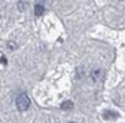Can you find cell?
Returning a JSON list of instances; mask_svg holds the SVG:
<instances>
[{"label": "cell", "instance_id": "obj_6", "mask_svg": "<svg viewBox=\"0 0 125 123\" xmlns=\"http://www.w3.org/2000/svg\"><path fill=\"white\" fill-rule=\"evenodd\" d=\"M25 9H27V2H20V3H18V10L22 12V10H25Z\"/></svg>", "mask_w": 125, "mask_h": 123}, {"label": "cell", "instance_id": "obj_3", "mask_svg": "<svg viewBox=\"0 0 125 123\" xmlns=\"http://www.w3.org/2000/svg\"><path fill=\"white\" fill-rule=\"evenodd\" d=\"M34 13L37 15V17H42V15L45 13V8L42 5H36L34 6Z\"/></svg>", "mask_w": 125, "mask_h": 123}, {"label": "cell", "instance_id": "obj_5", "mask_svg": "<svg viewBox=\"0 0 125 123\" xmlns=\"http://www.w3.org/2000/svg\"><path fill=\"white\" fill-rule=\"evenodd\" d=\"M61 108L66 110V111H67V110H72V108H73V102H72V101H64V102L61 104Z\"/></svg>", "mask_w": 125, "mask_h": 123}, {"label": "cell", "instance_id": "obj_7", "mask_svg": "<svg viewBox=\"0 0 125 123\" xmlns=\"http://www.w3.org/2000/svg\"><path fill=\"white\" fill-rule=\"evenodd\" d=\"M8 49L9 51H15L17 49V43L15 42H8Z\"/></svg>", "mask_w": 125, "mask_h": 123}, {"label": "cell", "instance_id": "obj_4", "mask_svg": "<svg viewBox=\"0 0 125 123\" xmlns=\"http://www.w3.org/2000/svg\"><path fill=\"white\" fill-rule=\"evenodd\" d=\"M103 117H104L106 120H107V119H116V117H118V113H115V111H104Z\"/></svg>", "mask_w": 125, "mask_h": 123}, {"label": "cell", "instance_id": "obj_2", "mask_svg": "<svg viewBox=\"0 0 125 123\" xmlns=\"http://www.w3.org/2000/svg\"><path fill=\"white\" fill-rule=\"evenodd\" d=\"M101 76H103V71L98 68V70H92L91 71V79L94 80V82H98L100 79H101Z\"/></svg>", "mask_w": 125, "mask_h": 123}, {"label": "cell", "instance_id": "obj_8", "mask_svg": "<svg viewBox=\"0 0 125 123\" xmlns=\"http://www.w3.org/2000/svg\"><path fill=\"white\" fill-rule=\"evenodd\" d=\"M0 62H2V64H6V58L2 56V58H0Z\"/></svg>", "mask_w": 125, "mask_h": 123}, {"label": "cell", "instance_id": "obj_1", "mask_svg": "<svg viewBox=\"0 0 125 123\" xmlns=\"http://www.w3.org/2000/svg\"><path fill=\"white\" fill-rule=\"evenodd\" d=\"M30 107V98L25 95V94H22V95H20L18 98H17V108L20 110V111H24V110H27Z\"/></svg>", "mask_w": 125, "mask_h": 123}]
</instances>
